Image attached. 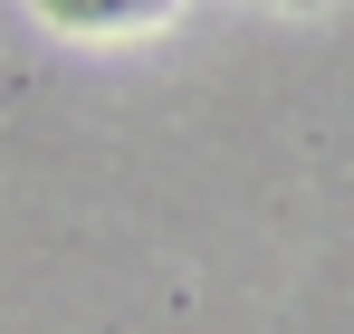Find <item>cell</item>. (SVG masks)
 Returning a JSON list of instances; mask_svg holds the SVG:
<instances>
[{
  "mask_svg": "<svg viewBox=\"0 0 354 334\" xmlns=\"http://www.w3.org/2000/svg\"><path fill=\"white\" fill-rule=\"evenodd\" d=\"M182 0H39L48 29H77V39H124V29H153L173 19Z\"/></svg>",
  "mask_w": 354,
  "mask_h": 334,
  "instance_id": "cell-1",
  "label": "cell"
}]
</instances>
